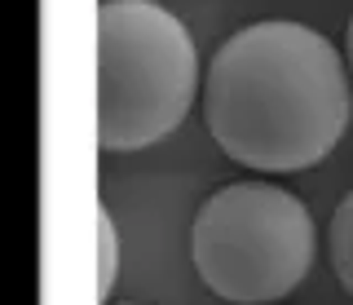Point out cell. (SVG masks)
Segmentation results:
<instances>
[{"label": "cell", "instance_id": "cell-4", "mask_svg": "<svg viewBox=\"0 0 353 305\" xmlns=\"http://www.w3.org/2000/svg\"><path fill=\"white\" fill-rule=\"evenodd\" d=\"M327 248H331V266H336L340 288L353 297V190L336 204V213H331Z\"/></svg>", "mask_w": 353, "mask_h": 305}, {"label": "cell", "instance_id": "cell-3", "mask_svg": "<svg viewBox=\"0 0 353 305\" xmlns=\"http://www.w3.org/2000/svg\"><path fill=\"white\" fill-rule=\"evenodd\" d=\"M314 217L279 181H230L194 213L190 257L221 301L270 305L301 288L314 266Z\"/></svg>", "mask_w": 353, "mask_h": 305}, {"label": "cell", "instance_id": "cell-5", "mask_svg": "<svg viewBox=\"0 0 353 305\" xmlns=\"http://www.w3.org/2000/svg\"><path fill=\"white\" fill-rule=\"evenodd\" d=\"M115 279H119V230L102 204L97 208V301L102 305L110 297V288H115Z\"/></svg>", "mask_w": 353, "mask_h": 305}, {"label": "cell", "instance_id": "cell-2", "mask_svg": "<svg viewBox=\"0 0 353 305\" xmlns=\"http://www.w3.org/2000/svg\"><path fill=\"white\" fill-rule=\"evenodd\" d=\"M199 93L185 23L154 0L97 5V146L141 150L176 133Z\"/></svg>", "mask_w": 353, "mask_h": 305}, {"label": "cell", "instance_id": "cell-1", "mask_svg": "<svg viewBox=\"0 0 353 305\" xmlns=\"http://www.w3.org/2000/svg\"><path fill=\"white\" fill-rule=\"evenodd\" d=\"M349 111V62L292 18L239 27L203 75L208 133L252 173L314 168L345 137Z\"/></svg>", "mask_w": 353, "mask_h": 305}, {"label": "cell", "instance_id": "cell-6", "mask_svg": "<svg viewBox=\"0 0 353 305\" xmlns=\"http://www.w3.org/2000/svg\"><path fill=\"white\" fill-rule=\"evenodd\" d=\"M345 49H349V71H353V18H349V36H345Z\"/></svg>", "mask_w": 353, "mask_h": 305}, {"label": "cell", "instance_id": "cell-7", "mask_svg": "<svg viewBox=\"0 0 353 305\" xmlns=\"http://www.w3.org/2000/svg\"><path fill=\"white\" fill-rule=\"evenodd\" d=\"M119 305H132V301H119Z\"/></svg>", "mask_w": 353, "mask_h": 305}]
</instances>
